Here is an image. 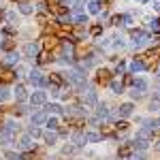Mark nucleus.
Listing matches in <instances>:
<instances>
[{
    "label": "nucleus",
    "instance_id": "nucleus-33",
    "mask_svg": "<svg viewBox=\"0 0 160 160\" xmlns=\"http://www.w3.org/2000/svg\"><path fill=\"white\" fill-rule=\"evenodd\" d=\"M75 149H77V148H73V145H66V148H64V154H75Z\"/></svg>",
    "mask_w": 160,
    "mask_h": 160
},
{
    "label": "nucleus",
    "instance_id": "nucleus-34",
    "mask_svg": "<svg viewBox=\"0 0 160 160\" xmlns=\"http://www.w3.org/2000/svg\"><path fill=\"white\" fill-rule=\"evenodd\" d=\"M132 160H145V156H143V154H135V156H132Z\"/></svg>",
    "mask_w": 160,
    "mask_h": 160
},
{
    "label": "nucleus",
    "instance_id": "nucleus-12",
    "mask_svg": "<svg viewBox=\"0 0 160 160\" xmlns=\"http://www.w3.org/2000/svg\"><path fill=\"white\" fill-rule=\"evenodd\" d=\"M86 141H90V143H98L100 135L98 132H86Z\"/></svg>",
    "mask_w": 160,
    "mask_h": 160
},
{
    "label": "nucleus",
    "instance_id": "nucleus-25",
    "mask_svg": "<svg viewBox=\"0 0 160 160\" xmlns=\"http://www.w3.org/2000/svg\"><path fill=\"white\" fill-rule=\"evenodd\" d=\"M28 135H30V137H34V139H37V137H41V130H38L37 126H32V128H30V132H28Z\"/></svg>",
    "mask_w": 160,
    "mask_h": 160
},
{
    "label": "nucleus",
    "instance_id": "nucleus-36",
    "mask_svg": "<svg viewBox=\"0 0 160 160\" xmlns=\"http://www.w3.org/2000/svg\"><path fill=\"white\" fill-rule=\"evenodd\" d=\"M154 7H156V11H160V2H154Z\"/></svg>",
    "mask_w": 160,
    "mask_h": 160
},
{
    "label": "nucleus",
    "instance_id": "nucleus-14",
    "mask_svg": "<svg viewBox=\"0 0 160 160\" xmlns=\"http://www.w3.org/2000/svg\"><path fill=\"white\" fill-rule=\"evenodd\" d=\"M15 96H17V100H24V98H26V90H24V86H17V88H15Z\"/></svg>",
    "mask_w": 160,
    "mask_h": 160
},
{
    "label": "nucleus",
    "instance_id": "nucleus-8",
    "mask_svg": "<svg viewBox=\"0 0 160 160\" xmlns=\"http://www.w3.org/2000/svg\"><path fill=\"white\" fill-rule=\"evenodd\" d=\"M139 71H145V62L143 60H135L130 64V73H139Z\"/></svg>",
    "mask_w": 160,
    "mask_h": 160
},
{
    "label": "nucleus",
    "instance_id": "nucleus-4",
    "mask_svg": "<svg viewBox=\"0 0 160 160\" xmlns=\"http://www.w3.org/2000/svg\"><path fill=\"white\" fill-rule=\"evenodd\" d=\"M17 148L24 149V152H26V149H32V148H34V143H32V137H30V135H24L22 139H19V141H17Z\"/></svg>",
    "mask_w": 160,
    "mask_h": 160
},
{
    "label": "nucleus",
    "instance_id": "nucleus-7",
    "mask_svg": "<svg viewBox=\"0 0 160 160\" xmlns=\"http://www.w3.org/2000/svg\"><path fill=\"white\" fill-rule=\"evenodd\" d=\"M2 132H4V135H9V137H13L15 132H17V124L13 122V120L4 122V128H2Z\"/></svg>",
    "mask_w": 160,
    "mask_h": 160
},
{
    "label": "nucleus",
    "instance_id": "nucleus-2",
    "mask_svg": "<svg viewBox=\"0 0 160 160\" xmlns=\"http://www.w3.org/2000/svg\"><path fill=\"white\" fill-rule=\"evenodd\" d=\"M73 53H75V47L71 45V43H64V45H62V58L60 60L62 62H71L73 60Z\"/></svg>",
    "mask_w": 160,
    "mask_h": 160
},
{
    "label": "nucleus",
    "instance_id": "nucleus-18",
    "mask_svg": "<svg viewBox=\"0 0 160 160\" xmlns=\"http://www.w3.org/2000/svg\"><path fill=\"white\" fill-rule=\"evenodd\" d=\"M73 22H75V24H88V17L83 15V13H79V15H75Z\"/></svg>",
    "mask_w": 160,
    "mask_h": 160
},
{
    "label": "nucleus",
    "instance_id": "nucleus-10",
    "mask_svg": "<svg viewBox=\"0 0 160 160\" xmlns=\"http://www.w3.org/2000/svg\"><path fill=\"white\" fill-rule=\"evenodd\" d=\"M130 113H132V105H130V102H126V105L120 107V115H122V118H128Z\"/></svg>",
    "mask_w": 160,
    "mask_h": 160
},
{
    "label": "nucleus",
    "instance_id": "nucleus-24",
    "mask_svg": "<svg viewBox=\"0 0 160 160\" xmlns=\"http://www.w3.org/2000/svg\"><path fill=\"white\" fill-rule=\"evenodd\" d=\"M47 126H49L51 130H56V128H58V120H56V118H51V120H47Z\"/></svg>",
    "mask_w": 160,
    "mask_h": 160
},
{
    "label": "nucleus",
    "instance_id": "nucleus-38",
    "mask_svg": "<svg viewBox=\"0 0 160 160\" xmlns=\"http://www.w3.org/2000/svg\"><path fill=\"white\" fill-rule=\"evenodd\" d=\"M158 149H160V145H158Z\"/></svg>",
    "mask_w": 160,
    "mask_h": 160
},
{
    "label": "nucleus",
    "instance_id": "nucleus-1",
    "mask_svg": "<svg viewBox=\"0 0 160 160\" xmlns=\"http://www.w3.org/2000/svg\"><path fill=\"white\" fill-rule=\"evenodd\" d=\"M64 79H66V81H71V83H75V86H81V88L86 86V77H83L81 73H68Z\"/></svg>",
    "mask_w": 160,
    "mask_h": 160
},
{
    "label": "nucleus",
    "instance_id": "nucleus-9",
    "mask_svg": "<svg viewBox=\"0 0 160 160\" xmlns=\"http://www.w3.org/2000/svg\"><path fill=\"white\" fill-rule=\"evenodd\" d=\"M30 100H32V105H43L45 102V92H34Z\"/></svg>",
    "mask_w": 160,
    "mask_h": 160
},
{
    "label": "nucleus",
    "instance_id": "nucleus-31",
    "mask_svg": "<svg viewBox=\"0 0 160 160\" xmlns=\"http://www.w3.org/2000/svg\"><path fill=\"white\" fill-rule=\"evenodd\" d=\"M149 26H152V30H160V22H158V19H154V22H149Z\"/></svg>",
    "mask_w": 160,
    "mask_h": 160
},
{
    "label": "nucleus",
    "instance_id": "nucleus-17",
    "mask_svg": "<svg viewBox=\"0 0 160 160\" xmlns=\"http://www.w3.org/2000/svg\"><path fill=\"white\" fill-rule=\"evenodd\" d=\"M19 11L24 13V15H30V13H32V4H28V2H24V4L19 7Z\"/></svg>",
    "mask_w": 160,
    "mask_h": 160
},
{
    "label": "nucleus",
    "instance_id": "nucleus-26",
    "mask_svg": "<svg viewBox=\"0 0 160 160\" xmlns=\"http://www.w3.org/2000/svg\"><path fill=\"white\" fill-rule=\"evenodd\" d=\"M47 109H49L51 113H60V111H62V107H60V105H56V102H53V105H49V107H47Z\"/></svg>",
    "mask_w": 160,
    "mask_h": 160
},
{
    "label": "nucleus",
    "instance_id": "nucleus-32",
    "mask_svg": "<svg viewBox=\"0 0 160 160\" xmlns=\"http://www.w3.org/2000/svg\"><path fill=\"white\" fill-rule=\"evenodd\" d=\"M83 2H86V0H77V2H75V9L81 11V9H83Z\"/></svg>",
    "mask_w": 160,
    "mask_h": 160
},
{
    "label": "nucleus",
    "instance_id": "nucleus-6",
    "mask_svg": "<svg viewBox=\"0 0 160 160\" xmlns=\"http://www.w3.org/2000/svg\"><path fill=\"white\" fill-rule=\"evenodd\" d=\"M24 51H26V56H28V58H37L38 51H41V45H38V43H28Z\"/></svg>",
    "mask_w": 160,
    "mask_h": 160
},
{
    "label": "nucleus",
    "instance_id": "nucleus-29",
    "mask_svg": "<svg viewBox=\"0 0 160 160\" xmlns=\"http://www.w3.org/2000/svg\"><path fill=\"white\" fill-rule=\"evenodd\" d=\"M98 79H100V81H107V79H109V73H107V71H100V73H98Z\"/></svg>",
    "mask_w": 160,
    "mask_h": 160
},
{
    "label": "nucleus",
    "instance_id": "nucleus-13",
    "mask_svg": "<svg viewBox=\"0 0 160 160\" xmlns=\"http://www.w3.org/2000/svg\"><path fill=\"white\" fill-rule=\"evenodd\" d=\"M94 102H96V92L90 90V92L86 94V105H94Z\"/></svg>",
    "mask_w": 160,
    "mask_h": 160
},
{
    "label": "nucleus",
    "instance_id": "nucleus-30",
    "mask_svg": "<svg viewBox=\"0 0 160 160\" xmlns=\"http://www.w3.org/2000/svg\"><path fill=\"white\" fill-rule=\"evenodd\" d=\"M115 128H118V130H126L128 124H126V122H118V124H115Z\"/></svg>",
    "mask_w": 160,
    "mask_h": 160
},
{
    "label": "nucleus",
    "instance_id": "nucleus-20",
    "mask_svg": "<svg viewBox=\"0 0 160 160\" xmlns=\"http://www.w3.org/2000/svg\"><path fill=\"white\" fill-rule=\"evenodd\" d=\"M90 11H92V13H98V11H100L98 0H92V2H90Z\"/></svg>",
    "mask_w": 160,
    "mask_h": 160
},
{
    "label": "nucleus",
    "instance_id": "nucleus-23",
    "mask_svg": "<svg viewBox=\"0 0 160 160\" xmlns=\"http://www.w3.org/2000/svg\"><path fill=\"white\" fill-rule=\"evenodd\" d=\"M7 98H9V90H7V88H0V102L7 100Z\"/></svg>",
    "mask_w": 160,
    "mask_h": 160
},
{
    "label": "nucleus",
    "instance_id": "nucleus-21",
    "mask_svg": "<svg viewBox=\"0 0 160 160\" xmlns=\"http://www.w3.org/2000/svg\"><path fill=\"white\" fill-rule=\"evenodd\" d=\"M17 60H19V56H17V53H9V56H7V64H15Z\"/></svg>",
    "mask_w": 160,
    "mask_h": 160
},
{
    "label": "nucleus",
    "instance_id": "nucleus-15",
    "mask_svg": "<svg viewBox=\"0 0 160 160\" xmlns=\"http://www.w3.org/2000/svg\"><path fill=\"white\" fill-rule=\"evenodd\" d=\"M132 148H139V149H145V148H148V141H145V139H137V141H135V143H132Z\"/></svg>",
    "mask_w": 160,
    "mask_h": 160
},
{
    "label": "nucleus",
    "instance_id": "nucleus-19",
    "mask_svg": "<svg viewBox=\"0 0 160 160\" xmlns=\"http://www.w3.org/2000/svg\"><path fill=\"white\" fill-rule=\"evenodd\" d=\"M73 141H75V143H77V145H81V143L86 141V137L81 135V132H75V135H73Z\"/></svg>",
    "mask_w": 160,
    "mask_h": 160
},
{
    "label": "nucleus",
    "instance_id": "nucleus-5",
    "mask_svg": "<svg viewBox=\"0 0 160 160\" xmlns=\"http://www.w3.org/2000/svg\"><path fill=\"white\" fill-rule=\"evenodd\" d=\"M28 81H30L32 86H43V83H45V77L38 73V71H32V73L28 75Z\"/></svg>",
    "mask_w": 160,
    "mask_h": 160
},
{
    "label": "nucleus",
    "instance_id": "nucleus-11",
    "mask_svg": "<svg viewBox=\"0 0 160 160\" xmlns=\"http://www.w3.org/2000/svg\"><path fill=\"white\" fill-rule=\"evenodd\" d=\"M32 122L34 124H45L47 122V115H45V113H34V115H32Z\"/></svg>",
    "mask_w": 160,
    "mask_h": 160
},
{
    "label": "nucleus",
    "instance_id": "nucleus-3",
    "mask_svg": "<svg viewBox=\"0 0 160 160\" xmlns=\"http://www.w3.org/2000/svg\"><path fill=\"white\" fill-rule=\"evenodd\" d=\"M145 90H148V83H145L143 79H139V81H135V88H132V96H135V98H141V96L145 94Z\"/></svg>",
    "mask_w": 160,
    "mask_h": 160
},
{
    "label": "nucleus",
    "instance_id": "nucleus-27",
    "mask_svg": "<svg viewBox=\"0 0 160 160\" xmlns=\"http://www.w3.org/2000/svg\"><path fill=\"white\" fill-rule=\"evenodd\" d=\"M58 22H60L62 26H66V24H71V17H68V15H62V17H58Z\"/></svg>",
    "mask_w": 160,
    "mask_h": 160
},
{
    "label": "nucleus",
    "instance_id": "nucleus-22",
    "mask_svg": "<svg viewBox=\"0 0 160 160\" xmlns=\"http://www.w3.org/2000/svg\"><path fill=\"white\" fill-rule=\"evenodd\" d=\"M56 139H58V137L53 135V132H47V135H45V141H47L49 145H53V143H56Z\"/></svg>",
    "mask_w": 160,
    "mask_h": 160
},
{
    "label": "nucleus",
    "instance_id": "nucleus-28",
    "mask_svg": "<svg viewBox=\"0 0 160 160\" xmlns=\"http://www.w3.org/2000/svg\"><path fill=\"white\" fill-rule=\"evenodd\" d=\"M107 113H109V111H107V107H105V105H98V115H100V118H105Z\"/></svg>",
    "mask_w": 160,
    "mask_h": 160
},
{
    "label": "nucleus",
    "instance_id": "nucleus-35",
    "mask_svg": "<svg viewBox=\"0 0 160 160\" xmlns=\"http://www.w3.org/2000/svg\"><path fill=\"white\" fill-rule=\"evenodd\" d=\"M62 4H64V7H68V4H71V2H73V0H60Z\"/></svg>",
    "mask_w": 160,
    "mask_h": 160
},
{
    "label": "nucleus",
    "instance_id": "nucleus-37",
    "mask_svg": "<svg viewBox=\"0 0 160 160\" xmlns=\"http://www.w3.org/2000/svg\"><path fill=\"white\" fill-rule=\"evenodd\" d=\"M158 77H160V66H158Z\"/></svg>",
    "mask_w": 160,
    "mask_h": 160
},
{
    "label": "nucleus",
    "instance_id": "nucleus-16",
    "mask_svg": "<svg viewBox=\"0 0 160 160\" xmlns=\"http://www.w3.org/2000/svg\"><path fill=\"white\" fill-rule=\"evenodd\" d=\"M111 90H113V92H115V94H122V83H120V81H111Z\"/></svg>",
    "mask_w": 160,
    "mask_h": 160
}]
</instances>
